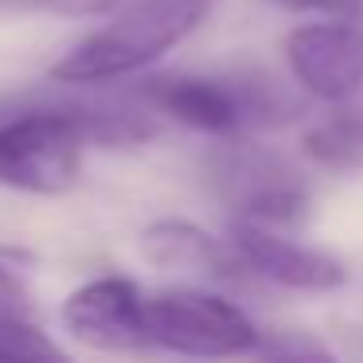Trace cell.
<instances>
[{"instance_id":"cell-1","label":"cell","mask_w":363,"mask_h":363,"mask_svg":"<svg viewBox=\"0 0 363 363\" xmlns=\"http://www.w3.org/2000/svg\"><path fill=\"white\" fill-rule=\"evenodd\" d=\"M211 4L215 0H141L106 28L90 32L82 43H74L51 67V79L63 86H106L129 79L172 55L207 20Z\"/></svg>"},{"instance_id":"cell-2","label":"cell","mask_w":363,"mask_h":363,"mask_svg":"<svg viewBox=\"0 0 363 363\" xmlns=\"http://www.w3.org/2000/svg\"><path fill=\"white\" fill-rule=\"evenodd\" d=\"M141 102L196 133L235 137L246 125H277L293 98L269 74H164L141 86Z\"/></svg>"},{"instance_id":"cell-3","label":"cell","mask_w":363,"mask_h":363,"mask_svg":"<svg viewBox=\"0 0 363 363\" xmlns=\"http://www.w3.org/2000/svg\"><path fill=\"white\" fill-rule=\"evenodd\" d=\"M211 176L235 223L266 230H293L308 219V180L289 157L254 141H230L211 157Z\"/></svg>"},{"instance_id":"cell-4","label":"cell","mask_w":363,"mask_h":363,"mask_svg":"<svg viewBox=\"0 0 363 363\" xmlns=\"http://www.w3.org/2000/svg\"><path fill=\"white\" fill-rule=\"evenodd\" d=\"M86 137L74 106H43L0 121V184L28 196H63L82 172Z\"/></svg>"},{"instance_id":"cell-5","label":"cell","mask_w":363,"mask_h":363,"mask_svg":"<svg viewBox=\"0 0 363 363\" xmlns=\"http://www.w3.org/2000/svg\"><path fill=\"white\" fill-rule=\"evenodd\" d=\"M145 340L191 359H230L258 347L254 320L219 293L168 289L145 301Z\"/></svg>"},{"instance_id":"cell-6","label":"cell","mask_w":363,"mask_h":363,"mask_svg":"<svg viewBox=\"0 0 363 363\" xmlns=\"http://www.w3.org/2000/svg\"><path fill=\"white\" fill-rule=\"evenodd\" d=\"M285 59L305 94L344 106L363 90V28L347 20L301 24L285 40Z\"/></svg>"},{"instance_id":"cell-7","label":"cell","mask_w":363,"mask_h":363,"mask_svg":"<svg viewBox=\"0 0 363 363\" xmlns=\"http://www.w3.org/2000/svg\"><path fill=\"white\" fill-rule=\"evenodd\" d=\"M63 328L94 352H137L145 340V297L133 277L102 274L79 285L59 308Z\"/></svg>"},{"instance_id":"cell-8","label":"cell","mask_w":363,"mask_h":363,"mask_svg":"<svg viewBox=\"0 0 363 363\" xmlns=\"http://www.w3.org/2000/svg\"><path fill=\"white\" fill-rule=\"evenodd\" d=\"M227 242H230V250H235V258L242 262V269L281 285V289L332 293L347 281V269L340 258H332L328 250L297 242V238L281 235V230L235 223Z\"/></svg>"},{"instance_id":"cell-9","label":"cell","mask_w":363,"mask_h":363,"mask_svg":"<svg viewBox=\"0 0 363 363\" xmlns=\"http://www.w3.org/2000/svg\"><path fill=\"white\" fill-rule=\"evenodd\" d=\"M141 258L157 269H180V274L203 277H230L242 262L235 258L227 238L211 235L207 227H196L188 219H157L137 238Z\"/></svg>"},{"instance_id":"cell-10","label":"cell","mask_w":363,"mask_h":363,"mask_svg":"<svg viewBox=\"0 0 363 363\" xmlns=\"http://www.w3.org/2000/svg\"><path fill=\"white\" fill-rule=\"evenodd\" d=\"M305 157L328 172H359L363 168V106H336L328 118L305 129Z\"/></svg>"},{"instance_id":"cell-11","label":"cell","mask_w":363,"mask_h":363,"mask_svg":"<svg viewBox=\"0 0 363 363\" xmlns=\"http://www.w3.org/2000/svg\"><path fill=\"white\" fill-rule=\"evenodd\" d=\"M0 363H74L55 340L20 313H0Z\"/></svg>"},{"instance_id":"cell-12","label":"cell","mask_w":363,"mask_h":363,"mask_svg":"<svg viewBox=\"0 0 363 363\" xmlns=\"http://www.w3.org/2000/svg\"><path fill=\"white\" fill-rule=\"evenodd\" d=\"M258 363H340L328 344H320L308 332H277L269 340H258Z\"/></svg>"},{"instance_id":"cell-13","label":"cell","mask_w":363,"mask_h":363,"mask_svg":"<svg viewBox=\"0 0 363 363\" xmlns=\"http://www.w3.org/2000/svg\"><path fill=\"white\" fill-rule=\"evenodd\" d=\"M118 9V0H0V12H40V16L90 20Z\"/></svg>"},{"instance_id":"cell-14","label":"cell","mask_w":363,"mask_h":363,"mask_svg":"<svg viewBox=\"0 0 363 363\" xmlns=\"http://www.w3.org/2000/svg\"><path fill=\"white\" fill-rule=\"evenodd\" d=\"M269 4L289 12H320V16H336V20H352L363 12V0H269Z\"/></svg>"},{"instance_id":"cell-15","label":"cell","mask_w":363,"mask_h":363,"mask_svg":"<svg viewBox=\"0 0 363 363\" xmlns=\"http://www.w3.org/2000/svg\"><path fill=\"white\" fill-rule=\"evenodd\" d=\"M20 305H24V281L0 266V313H16Z\"/></svg>"}]
</instances>
